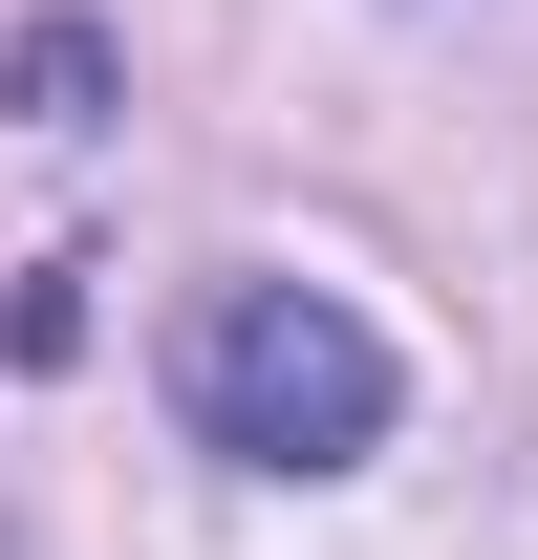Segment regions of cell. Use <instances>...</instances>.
I'll return each instance as SVG.
<instances>
[{
  "label": "cell",
  "instance_id": "1",
  "mask_svg": "<svg viewBox=\"0 0 538 560\" xmlns=\"http://www.w3.org/2000/svg\"><path fill=\"white\" fill-rule=\"evenodd\" d=\"M173 410H195V453H237V475H344V453H388L409 366L324 280H215L195 324H173Z\"/></svg>",
  "mask_w": 538,
  "mask_h": 560
},
{
  "label": "cell",
  "instance_id": "2",
  "mask_svg": "<svg viewBox=\"0 0 538 560\" xmlns=\"http://www.w3.org/2000/svg\"><path fill=\"white\" fill-rule=\"evenodd\" d=\"M0 108H22V130H86V108H108V22H22V44H0Z\"/></svg>",
  "mask_w": 538,
  "mask_h": 560
},
{
  "label": "cell",
  "instance_id": "3",
  "mask_svg": "<svg viewBox=\"0 0 538 560\" xmlns=\"http://www.w3.org/2000/svg\"><path fill=\"white\" fill-rule=\"evenodd\" d=\"M0 346H22V366H66V346H86V259H44V280H22V302H0Z\"/></svg>",
  "mask_w": 538,
  "mask_h": 560
}]
</instances>
